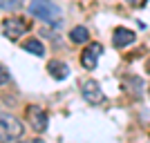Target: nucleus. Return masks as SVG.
Segmentation results:
<instances>
[{
    "label": "nucleus",
    "instance_id": "obj_1",
    "mask_svg": "<svg viewBox=\"0 0 150 143\" xmlns=\"http://www.w3.org/2000/svg\"><path fill=\"white\" fill-rule=\"evenodd\" d=\"M29 13L34 16V18L43 20V23H47V25H61L63 20V13L61 9H58V5H54L52 0H31L29 2Z\"/></svg>",
    "mask_w": 150,
    "mask_h": 143
},
{
    "label": "nucleus",
    "instance_id": "obj_2",
    "mask_svg": "<svg viewBox=\"0 0 150 143\" xmlns=\"http://www.w3.org/2000/svg\"><path fill=\"white\" fill-rule=\"evenodd\" d=\"M23 123H20L16 116L7 112H0V143H9L13 139L23 137Z\"/></svg>",
    "mask_w": 150,
    "mask_h": 143
},
{
    "label": "nucleus",
    "instance_id": "obj_3",
    "mask_svg": "<svg viewBox=\"0 0 150 143\" xmlns=\"http://www.w3.org/2000/svg\"><path fill=\"white\" fill-rule=\"evenodd\" d=\"M81 94H83V99L88 101L90 105H101V103L105 101V96H103V92H101L99 83L92 81V78H88V81L81 83Z\"/></svg>",
    "mask_w": 150,
    "mask_h": 143
},
{
    "label": "nucleus",
    "instance_id": "obj_4",
    "mask_svg": "<svg viewBox=\"0 0 150 143\" xmlns=\"http://www.w3.org/2000/svg\"><path fill=\"white\" fill-rule=\"evenodd\" d=\"M27 31V23L23 18H5L2 20V36L9 40H18Z\"/></svg>",
    "mask_w": 150,
    "mask_h": 143
},
{
    "label": "nucleus",
    "instance_id": "obj_5",
    "mask_svg": "<svg viewBox=\"0 0 150 143\" xmlns=\"http://www.w3.org/2000/svg\"><path fill=\"white\" fill-rule=\"evenodd\" d=\"M103 54V45L101 43H90L85 49L81 51V65L85 69H94L96 63H99V56Z\"/></svg>",
    "mask_w": 150,
    "mask_h": 143
},
{
    "label": "nucleus",
    "instance_id": "obj_6",
    "mask_svg": "<svg viewBox=\"0 0 150 143\" xmlns=\"http://www.w3.org/2000/svg\"><path fill=\"white\" fill-rule=\"evenodd\" d=\"M27 118H29L31 128H34L36 132H45V130H47V114H45L43 107L31 105L29 110H27Z\"/></svg>",
    "mask_w": 150,
    "mask_h": 143
},
{
    "label": "nucleus",
    "instance_id": "obj_7",
    "mask_svg": "<svg viewBox=\"0 0 150 143\" xmlns=\"http://www.w3.org/2000/svg\"><path fill=\"white\" fill-rule=\"evenodd\" d=\"M134 40H137V36H134V31H130V29H123V27H119V29H114V36H112V45L117 47V49H123V47L132 45Z\"/></svg>",
    "mask_w": 150,
    "mask_h": 143
},
{
    "label": "nucleus",
    "instance_id": "obj_8",
    "mask_svg": "<svg viewBox=\"0 0 150 143\" xmlns=\"http://www.w3.org/2000/svg\"><path fill=\"white\" fill-rule=\"evenodd\" d=\"M47 72L56 81H65L69 76V67H67V63H63V61H50L47 63Z\"/></svg>",
    "mask_w": 150,
    "mask_h": 143
},
{
    "label": "nucleus",
    "instance_id": "obj_9",
    "mask_svg": "<svg viewBox=\"0 0 150 143\" xmlns=\"http://www.w3.org/2000/svg\"><path fill=\"white\" fill-rule=\"evenodd\" d=\"M23 49L29 51V54H34V56H38V58L45 56V45L40 43L38 38H29V40H25V43H23Z\"/></svg>",
    "mask_w": 150,
    "mask_h": 143
},
{
    "label": "nucleus",
    "instance_id": "obj_10",
    "mask_svg": "<svg viewBox=\"0 0 150 143\" xmlns=\"http://www.w3.org/2000/svg\"><path fill=\"white\" fill-rule=\"evenodd\" d=\"M88 38H90V31H88V27H83V25H79V27H74V29L69 31V40L72 43H88Z\"/></svg>",
    "mask_w": 150,
    "mask_h": 143
},
{
    "label": "nucleus",
    "instance_id": "obj_11",
    "mask_svg": "<svg viewBox=\"0 0 150 143\" xmlns=\"http://www.w3.org/2000/svg\"><path fill=\"white\" fill-rule=\"evenodd\" d=\"M23 7V0H0V11H16Z\"/></svg>",
    "mask_w": 150,
    "mask_h": 143
},
{
    "label": "nucleus",
    "instance_id": "obj_12",
    "mask_svg": "<svg viewBox=\"0 0 150 143\" xmlns=\"http://www.w3.org/2000/svg\"><path fill=\"white\" fill-rule=\"evenodd\" d=\"M7 81H9V74H7L5 67H0V85H5Z\"/></svg>",
    "mask_w": 150,
    "mask_h": 143
},
{
    "label": "nucleus",
    "instance_id": "obj_13",
    "mask_svg": "<svg viewBox=\"0 0 150 143\" xmlns=\"http://www.w3.org/2000/svg\"><path fill=\"white\" fill-rule=\"evenodd\" d=\"M128 5H132V7H139V5H146V0H125Z\"/></svg>",
    "mask_w": 150,
    "mask_h": 143
},
{
    "label": "nucleus",
    "instance_id": "obj_14",
    "mask_svg": "<svg viewBox=\"0 0 150 143\" xmlns=\"http://www.w3.org/2000/svg\"><path fill=\"white\" fill-rule=\"evenodd\" d=\"M34 143H43V141H34Z\"/></svg>",
    "mask_w": 150,
    "mask_h": 143
}]
</instances>
